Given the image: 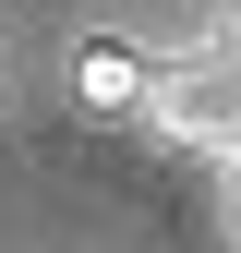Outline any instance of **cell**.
I'll use <instances>...</instances> for the list:
<instances>
[{"label":"cell","instance_id":"cell-2","mask_svg":"<svg viewBox=\"0 0 241 253\" xmlns=\"http://www.w3.org/2000/svg\"><path fill=\"white\" fill-rule=\"evenodd\" d=\"M145 84H157V60H145L133 37H84L73 48V97L84 109H145Z\"/></svg>","mask_w":241,"mask_h":253},{"label":"cell","instance_id":"cell-4","mask_svg":"<svg viewBox=\"0 0 241 253\" xmlns=\"http://www.w3.org/2000/svg\"><path fill=\"white\" fill-rule=\"evenodd\" d=\"M229 217H241V169H229Z\"/></svg>","mask_w":241,"mask_h":253},{"label":"cell","instance_id":"cell-3","mask_svg":"<svg viewBox=\"0 0 241 253\" xmlns=\"http://www.w3.org/2000/svg\"><path fill=\"white\" fill-rule=\"evenodd\" d=\"M217 48H229V60H241V0H229V37H217Z\"/></svg>","mask_w":241,"mask_h":253},{"label":"cell","instance_id":"cell-1","mask_svg":"<svg viewBox=\"0 0 241 253\" xmlns=\"http://www.w3.org/2000/svg\"><path fill=\"white\" fill-rule=\"evenodd\" d=\"M145 109L169 121V145L229 157V169H241V60H229V48H181V60H157Z\"/></svg>","mask_w":241,"mask_h":253}]
</instances>
